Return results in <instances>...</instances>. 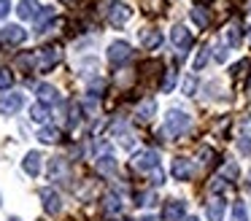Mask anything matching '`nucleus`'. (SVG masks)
Instances as JSON below:
<instances>
[{"mask_svg": "<svg viewBox=\"0 0 251 221\" xmlns=\"http://www.w3.org/2000/svg\"><path fill=\"white\" fill-rule=\"evenodd\" d=\"M186 127H189V113H184L181 108H170V111L165 113L162 135H168V138H178L181 132H186Z\"/></svg>", "mask_w": 251, "mask_h": 221, "instance_id": "1", "label": "nucleus"}, {"mask_svg": "<svg viewBox=\"0 0 251 221\" xmlns=\"http://www.w3.org/2000/svg\"><path fill=\"white\" fill-rule=\"evenodd\" d=\"M132 167H135L138 172H143V175H149L151 172L154 181L162 183V170H159V156L154 154V151H138L135 159H132Z\"/></svg>", "mask_w": 251, "mask_h": 221, "instance_id": "2", "label": "nucleus"}, {"mask_svg": "<svg viewBox=\"0 0 251 221\" xmlns=\"http://www.w3.org/2000/svg\"><path fill=\"white\" fill-rule=\"evenodd\" d=\"M25 38H27V32H25L19 25H8V27L0 30V43H6V46H19Z\"/></svg>", "mask_w": 251, "mask_h": 221, "instance_id": "3", "label": "nucleus"}, {"mask_svg": "<svg viewBox=\"0 0 251 221\" xmlns=\"http://www.w3.org/2000/svg\"><path fill=\"white\" fill-rule=\"evenodd\" d=\"M60 49L57 46H46V49H41L38 51V70H51L57 62H60Z\"/></svg>", "mask_w": 251, "mask_h": 221, "instance_id": "4", "label": "nucleus"}, {"mask_svg": "<svg viewBox=\"0 0 251 221\" xmlns=\"http://www.w3.org/2000/svg\"><path fill=\"white\" fill-rule=\"evenodd\" d=\"M184 216H186V202H181V199H170V202H165L162 221H181Z\"/></svg>", "mask_w": 251, "mask_h": 221, "instance_id": "5", "label": "nucleus"}, {"mask_svg": "<svg viewBox=\"0 0 251 221\" xmlns=\"http://www.w3.org/2000/svg\"><path fill=\"white\" fill-rule=\"evenodd\" d=\"M130 54H132V49H130V43H125V41L111 43V49H108V59H111L114 65L127 62V59H130Z\"/></svg>", "mask_w": 251, "mask_h": 221, "instance_id": "6", "label": "nucleus"}, {"mask_svg": "<svg viewBox=\"0 0 251 221\" xmlns=\"http://www.w3.org/2000/svg\"><path fill=\"white\" fill-rule=\"evenodd\" d=\"M22 105H25L22 95H3L0 97V113H3V116H14Z\"/></svg>", "mask_w": 251, "mask_h": 221, "instance_id": "7", "label": "nucleus"}, {"mask_svg": "<svg viewBox=\"0 0 251 221\" xmlns=\"http://www.w3.org/2000/svg\"><path fill=\"white\" fill-rule=\"evenodd\" d=\"M41 199H44V210H46V213H51V216L60 213L62 202H60V194H57L54 189H41Z\"/></svg>", "mask_w": 251, "mask_h": 221, "instance_id": "8", "label": "nucleus"}, {"mask_svg": "<svg viewBox=\"0 0 251 221\" xmlns=\"http://www.w3.org/2000/svg\"><path fill=\"white\" fill-rule=\"evenodd\" d=\"M127 19H130V8H127L125 3H114V5H108V22H111L114 27H122Z\"/></svg>", "mask_w": 251, "mask_h": 221, "instance_id": "9", "label": "nucleus"}, {"mask_svg": "<svg viewBox=\"0 0 251 221\" xmlns=\"http://www.w3.org/2000/svg\"><path fill=\"white\" fill-rule=\"evenodd\" d=\"M173 178L176 181H189L192 178V162L184 159V156L173 159Z\"/></svg>", "mask_w": 251, "mask_h": 221, "instance_id": "10", "label": "nucleus"}, {"mask_svg": "<svg viewBox=\"0 0 251 221\" xmlns=\"http://www.w3.org/2000/svg\"><path fill=\"white\" fill-rule=\"evenodd\" d=\"M170 38H173V43L178 49H189L192 46V32H186L184 25H176L173 30H170Z\"/></svg>", "mask_w": 251, "mask_h": 221, "instance_id": "11", "label": "nucleus"}, {"mask_svg": "<svg viewBox=\"0 0 251 221\" xmlns=\"http://www.w3.org/2000/svg\"><path fill=\"white\" fill-rule=\"evenodd\" d=\"M189 16H192V22H195L197 27H208V22H211V14H208V8L202 3H195L189 8Z\"/></svg>", "mask_w": 251, "mask_h": 221, "instance_id": "12", "label": "nucleus"}, {"mask_svg": "<svg viewBox=\"0 0 251 221\" xmlns=\"http://www.w3.org/2000/svg\"><path fill=\"white\" fill-rule=\"evenodd\" d=\"M205 216H208V221H222V216H224V199L222 197H213L211 202L205 205Z\"/></svg>", "mask_w": 251, "mask_h": 221, "instance_id": "13", "label": "nucleus"}, {"mask_svg": "<svg viewBox=\"0 0 251 221\" xmlns=\"http://www.w3.org/2000/svg\"><path fill=\"white\" fill-rule=\"evenodd\" d=\"M22 167H25V172H27V175H38L41 172V154L38 151H30L27 156H25V162H22Z\"/></svg>", "mask_w": 251, "mask_h": 221, "instance_id": "14", "label": "nucleus"}, {"mask_svg": "<svg viewBox=\"0 0 251 221\" xmlns=\"http://www.w3.org/2000/svg\"><path fill=\"white\" fill-rule=\"evenodd\" d=\"M224 38H227L229 46H238V43H240V38H243V30H240V22H238V19L227 25V30H224Z\"/></svg>", "mask_w": 251, "mask_h": 221, "instance_id": "15", "label": "nucleus"}, {"mask_svg": "<svg viewBox=\"0 0 251 221\" xmlns=\"http://www.w3.org/2000/svg\"><path fill=\"white\" fill-rule=\"evenodd\" d=\"M38 8L41 5L35 3V0H22L19 8H17V14L22 16V19H35V16H38Z\"/></svg>", "mask_w": 251, "mask_h": 221, "instance_id": "16", "label": "nucleus"}, {"mask_svg": "<svg viewBox=\"0 0 251 221\" xmlns=\"http://www.w3.org/2000/svg\"><path fill=\"white\" fill-rule=\"evenodd\" d=\"M159 41H162V32H157V30H141V46L143 49L159 46Z\"/></svg>", "mask_w": 251, "mask_h": 221, "instance_id": "17", "label": "nucleus"}, {"mask_svg": "<svg viewBox=\"0 0 251 221\" xmlns=\"http://www.w3.org/2000/svg\"><path fill=\"white\" fill-rule=\"evenodd\" d=\"M154 111H157V102H154L151 97H149V100H143L141 105H138V113H135L138 122H149V119L154 116Z\"/></svg>", "mask_w": 251, "mask_h": 221, "instance_id": "18", "label": "nucleus"}, {"mask_svg": "<svg viewBox=\"0 0 251 221\" xmlns=\"http://www.w3.org/2000/svg\"><path fill=\"white\" fill-rule=\"evenodd\" d=\"M98 172H100V175H114V172H116V159H114V156H108V154L100 156V159H98Z\"/></svg>", "mask_w": 251, "mask_h": 221, "instance_id": "19", "label": "nucleus"}, {"mask_svg": "<svg viewBox=\"0 0 251 221\" xmlns=\"http://www.w3.org/2000/svg\"><path fill=\"white\" fill-rule=\"evenodd\" d=\"M30 119H33V122H38V124H44L46 119H49V108H46L44 102H35V105L30 108Z\"/></svg>", "mask_w": 251, "mask_h": 221, "instance_id": "20", "label": "nucleus"}, {"mask_svg": "<svg viewBox=\"0 0 251 221\" xmlns=\"http://www.w3.org/2000/svg\"><path fill=\"white\" fill-rule=\"evenodd\" d=\"M38 97H41V102H57V89L54 86H49V84H41L38 86Z\"/></svg>", "mask_w": 251, "mask_h": 221, "instance_id": "21", "label": "nucleus"}, {"mask_svg": "<svg viewBox=\"0 0 251 221\" xmlns=\"http://www.w3.org/2000/svg\"><path fill=\"white\" fill-rule=\"evenodd\" d=\"M38 138L44 140V143H57V140H60V129L57 127H44L38 132Z\"/></svg>", "mask_w": 251, "mask_h": 221, "instance_id": "22", "label": "nucleus"}, {"mask_svg": "<svg viewBox=\"0 0 251 221\" xmlns=\"http://www.w3.org/2000/svg\"><path fill=\"white\" fill-rule=\"evenodd\" d=\"M208 59H211V49L202 46L200 51H197V57H195V70H202L208 65Z\"/></svg>", "mask_w": 251, "mask_h": 221, "instance_id": "23", "label": "nucleus"}, {"mask_svg": "<svg viewBox=\"0 0 251 221\" xmlns=\"http://www.w3.org/2000/svg\"><path fill=\"white\" fill-rule=\"evenodd\" d=\"M232 221H249V213H246L243 202H232Z\"/></svg>", "mask_w": 251, "mask_h": 221, "instance_id": "24", "label": "nucleus"}, {"mask_svg": "<svg viewBox=\"0 0 251 221\" xmlns=\"http://www.w3.org/2000/svg\"><path fill=\"white\" fill-rule=\"evenodd\" d=\"M14 86V73L8 68H3L0 70V89H11Z\"/></svg>", "mask_w": 251, "mask_h": 221, "instance_id": "25", "label": "nucleus"}, {"mask_svg": "<svg viewBox=\"0 0 251 221\" xmlns=\"http://www.w3.org/2000/svg\"><path fill=\"white\" fill-rule=\"evenodd\" d=\"M105 210H108V213H119L122 210V202H119L116 194H108V197H105Z\"/></svg>", "mask_w": 251, "mask_h": 221, "instance_id": "26", "label": "nucleus"}, {"mask_svg": "<svg viewBox=\"0 0 251 221\" xmlns=\"http://www.w3.org/2000/svg\"><path fill=\"white\" fill-rule=\"evenodd\" d=\"M173 84H176V73L170 70V73L162 78V89H165V92H170V89H173Z\"/></svg>", "mask_w": 251, "mask_h": 221, "instance_id": "27", "label": "nucleus"}, {"mask_svg": "<svg viewBox=\"0 0 251 221\" xmlns=\"http://www.w3.org/2000/svg\"><path fill=\"white\" fill-rule=\"evenodd\" d=\"M200 156H202V162L208 165V162H213V156H216V154H213V148H200Z\"/></svg>", "mask_w": 251, "mask_h": 221, "instance_id": "28", "label": "nucleus"}, {"mask_svg": "<svg viewBox=\"0 0 251 221\" xmlns=\"http://www.w3.org/2000/svg\"><path fill=\"white\" fill-rule=\"evenodd\" d=\"M8 11H11V3H8V0H0V19H6Z\"/></svg>", "mask_w": 251, "mask_h": 221, "instance_id": "29", "label": "nucleus"}, {"mask_svg": "<svg viewBox=\"0 0 251 221\" xmlns=\"http://www.w3.org/2000/svg\"><path fill=\"white\" fill-rule=\"evenodd\" d=\"M213 51H216V59H219V62H224V59H227V49H224V46H216Z\"/></svg>", "mask_w": 251, "mask_h": 221, "instance_id": "30", "label": "nucleus"}, {"mask_svg": "<svg viewBox=\"0 0 251 221\" xmlns=\"http://www.w3.org/2000/svg\"><path fill=\"white\" fill-rule=\"evenodd\" d=\"M184 92H189V95H192V92H195V78H189V81H186V84H184Z\"/></svg>", "mask_w": 251, "mask_h": 221, "instance_id": "31", "label": "nucleus"}, {"mask_svg": "<svg viewBox=\"0 0 251 221\" xmlns=\"http://www.w3.org/2000/svg\"><path fill=\"white\" fill-rule=\"evenodd\" d=\"M224 172H227L229 178H235V175H238V167H235V165H227V170H224Z\"/></svg>", "mask_w": 251, "mask_h": 221, "instance_id": "32", "label": "nucleus"}, {"mask_svg": "<svg viewBox=\"0 0 251 221\" xmlns=\"http://www.w3.org/2000/svg\"><path fill=\"white\" fill-rule=\"evenodd\" d=\"M240 148H243V151H251V140H240Z\"/></svg>", "mask_w": 251, "mask_h": 221, "instance_id": "33", "label": "nucleus"}, {"mask_svg": "<svg viewBox=\"0 0 251 221\" xmlns=\"http://www.w3.org/2000/svg\"><path fill=\"white\" fill-rule=\"evenodd\" d=\"M143 221H157V219H154V216H146V219H143Z\"/></svg>", "mask_w": 251, "mask_h": 221, "instance_id": "34", "label": "nucleus"}, {"mask_svg": "<svg viewBox=\"0 0 251 221\" xmlns=\"http://www.w3.org/2000/svg\"><path fill=\"white\" fill-rule=\"evenodd\" d=\"M186 221H197V219H186Z\"/></svg>", "mask_w": 251, "mask_h": 221, "instance_id": "35", "label": "nucleus"}]
</instances>
